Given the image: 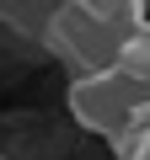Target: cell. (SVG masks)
Returning a JSON list of instances; mask_svg holds the SVG:
<instances>
[{"label":"cell","mask_w":150,"mask_h":160,"mask_svg":"<svg viewBox=\"0 0 150 160\" xmlns=\"http://www.w3.org/2000/svg\"><path fill=\"white\" fill-rule=\"evenodd\" d=\"M64 107H70V118L81 123L86 133L118 139V133L150 107V80L129 75L123 64H113V69H102V75H75Z\"/></svg>","instance_id":"2"},{"label":"cell","mask_w":150,"mask_h":160,"mask_svg":"<svg viewBox=\"0 0 150 160\" xmlns=\"http://www.w3.org/2000/svg\"><path fill=\"white\" fill-rule=\"evenodd\" d=\"M134 32L113 27V22H97L91 11H81L75 0H59V6L43 16V48L70 64V75H102L123 59Z\"/></svg>","instance_id":"1"},{"label":"cell","mask_w":150,"mask_h":160,"mask_svg":"<svg viewBox=\"0 0 150 160\" xmlns=\"http://www.w3.org/2000/svg\"><path fill=\"white\" fill-rule=\"evenodd\" d=\"M129 75H139V80H150V22L145 27H134V38H129V48H123V59H118Z\"/></svg>","instance_id":"5"},{"label":"cell","mask_w":150,"mask_h":160,"mask_svg":"<svg viewBox=\"0 0 150 160\" xmlns=\"http://www.w3.org/2000/svg\"><path fill=\"white\" fill-rule=\"evenodd\" d=\"M107 149H113V160H150V118L139 112L118 139H107Z\"/></svg>","instance_id":"4"},{"label":"cell","mask_w":150,"mask_h":160,"mask_svg":"<svg viewBox=\"0 0 150 160\" xmlns=\"http://www.w3.org/2000/svg\"><path fill=\"white\" fill-rule=\"evenodd\" d=\"M81 11H91L97 22H113V27H123V32H134V27H145L150 22V11H145V0H75Z\"/></svg>","instance_id":"3"}]
</instances>
